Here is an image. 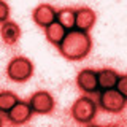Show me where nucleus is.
Wrapping results in <instances>:
<instances>
[{"instance_id": "obj_1", "label": "nucleus", "mask_w": 127, "mask_h": 127, "mask_svg": "<svg viewBox=\"0 0 127 127\" xmlns=\"http://www.w3.org/2000/svg\"><path fill=\"white\" fill-rule=\"evenodd\" d=\"M59 53L68 61H81L92 49L91 35L81 30H68L64 37L62 43L57 46Z\"/></svg>"}, {"instance_id": "obj_2", "label": "nucleus", "mask_w": 127, "mask_h": 127, "mask_svg": "<svg viewBox=\"0 0 127 127\" xmlns=\"http://www.w3.org/2000/svg\"><path fill=\"white\" fill-rule=\"evenodd\" d=\"M8 78L14 83H26L29 81L32 73H33V64L30 62V59L24 57V56H18L10 61L6 67Z\"/></svg>"}, {"instance_id": "obj_3", "label": "nucleus", "mask_w": 127, "mask_h": 127, "mask_svg": "<svg viewBox=\"0 0 127 127\" xmlns=\"http://www.w3.org/2000/svg\"><path fill=\"white\" fill-rule=\"evenodd\" d=\"M95 114H97V105L89 97H79L71 105V118L76 122L87 124L95 118Z\"/></svg>"}, {"instance_id": "obj_4", "label": "nucleus", "mask_w": 127, "mask_h": 127, "mask_svg": "<svg viewBox=\"0 0 127 127\" xmlns=\"http://www.w3.org/2000/svg\"><path fill=\"white\" fill-rule=\"evenodd\" d=\"M100 103L102 110L108 111V113H121L126 106V95L121 94L118 89H103V92L100 94Z\"/></svg>"}, {"instance_id": "obj_5", "label": "nucleus", "mask_w": 127, "mask_h": 127, "mask_svg": "<svg viewBox=\"0 0 127 127\" xmlns=\"http://www.w3.org/2000/svg\"><path fill=\"white\" fill-rule=\"evenodd\" d=\"M29 103L32 106V111L37 113V114H49V113H53L54 105H56L54 97L48 92V91H38V92L32 94Z\"/></svg>"}, {"instance_id": "obj_6", "label": "nucleus", "mask_w": 127, "mask_h": 127, "mask_svg": "<svg viewBox=\"0 0 127 127\" xmlns=\"http://www.w3.org/2000/svg\"><path fill=\"white\" fill-rule=\"evenodd\" d=\"M56 16H57V11H56L54 6L48 5V3H41L33 10L32 13V19L33 22L40 27H46L51 26L53 22H56Z\"/></svg>"}, {"instance_id": "obj_7", "label": "nucleus", "mask_w": 127, "mask_h": 127, "mask_svg": "<svg viewBox=\"0 0 127 127\" xmlns=\"http://www.w3.org/2000/svg\"><path fill=\"white\" fill-rule=\"evenodd\" d=\"M32 113H33V111H32L30 103H26V102L19 100L6 114H8V119H10L13 124L21 126V124H26L27 121H30Z\"/></svg>"}, {"instance_id": "obj_8", "label": "nucleus", "mask_w": 127, "mask_h": 127, "mask_svg": "<svg viewBox=\"0 0 127 127\" xmlns=\"http://www.w3.org/2000/svg\"><path fill=\"white\" fill-rule=\"evenodd\" d=\"M76 84L83 92H89L94 94L98 91V83H97V71L91 70V68H84L78 73L76 76Z\"/></svg>"}, {"instance_id": "obj_9", "label": "nucleus", "mask_w": 127, "mask_h": 127, "mask_svg": "<svg viewBox=\"0 0 127 127\" xmlns=\"http://www.w3.org/2000/svg\"><path fill=\"white\" fill-rule=\"evenodd\" d=\"M94 24H95V11L91 10L89 6L78 8L76 10V21H75L76 29L87 33L94 27Z\"/></svg>"}, {"instance_id": "obj_10", "label": "nucleus", "mask_w": 127, "mask_h": 127, "mask_svg": "<svg viewBox=\"0 0 127 127\" xmlns=\"http://www.w3.org/2000/svg\"><path fill=\"white\" fill-rule=\"evenodd\" d=\"M119 75L111 68H102L97 71V83L100 89H113L116 87Z\"/></svg>"}, {"instance_id": "obj_11", "label": "nucleus", "mask_w": 127, "mask_h": 127, "mask_svg": "<svg viewBox=\"0 0 127 127\" xmlns=\"http://www.w3.org/2000/svg\"><path fill=\"white\" fill-rule=\"evenodd\" d=\"M21 37V27L14 21H6L2 24V38L6 45H16Z\"/></svg>"}, {"instance_id": "obj_12", "label": "nucleus", "mask_w": 127, "mask_h": 127, "mask_svg": "<svg viewBox=\"0 0 127 127\" xmlns=\"http://www.w3.org/2000/svg\"><path fill=\"white\" fill-rule=\"evenodd\" d=\"M45 33H46L48 41L53 43V45H56V46H59L62 43V40H64V37H65L67 32H65V29H64L59 22H53L51 26H48L45 29Z\"/></svg>"}, {"instance_id": "obj_13", "label": "nucleus", "mask_w": 127, "mask_h": 127, "mask_svg": "<svg viewBox=\"0 0 127 127\" xmlns=\"http://www.w3.org/2000/svg\"><path fill=\"white\" fill-rule=\"evenodd\" d=\"M56 19H57V22L61 24L65 30L71 29V27H75V21H76V10H73V8H70V6L62 8V10L57 11Z\"/></svg>"}, {"instance_id": "obj_14", "label": "nucleus", "mask_w": 127, "mask_h": 127, "mask_svg": "<svg viewBox=\"0 0 127 127\" xmlns=\"http://www.w3.org/2000/svg\"><path fill=\"white\" fill-rule=\"evenodd\" d=\"M18 102H19L18 95L10 92V91H3V92L0 94V110H2L3 113H8Z\"/></svg>"}, {"instance_id": "obj_15", "label": "nucleus", "mask_w": 127, "mask_h": 127, "mask_svg": "<svg viewBox=\"0 0 127 127\" xmlns=\"http://www.w3.org/2000/svg\"><path fill=\"white\" fill-rule=\"evenodd\" d=\"M116 89H118L121 94L127 95V79H126V76L119 75V79H118V83H116Z\"/></svg>"}, {"instance_id": "obj_16", "label": "nucleus", "mask_w": 127, "mask_h": 127, "mask_svg": "<svg viewBox=\"0 0 127 127\" xmlns=\"http://www.w3.org/2000/svg\"><path fill=\"white\" fill-rule=\"evenodd\" d=\"M0 8H2V13H0V19H2V22L5 24L6 19H8V14H10V8H8V5L5 2L0 3Z\"/></svg>"}]
</instances>
